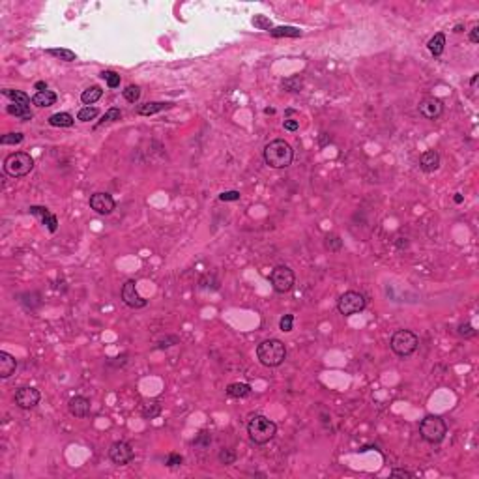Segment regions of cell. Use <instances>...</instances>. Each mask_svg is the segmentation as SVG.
<instances>
[{"instance_id": "14", "label": "cell", "mask_w": 479, "mask_h": 479, "mask_svg": "<svg viewBox=\"0 0 479 479\" xmlns=\"http://www.w3.org/2000/svg\"><path fill=\"white\" fill-rule=\"evenodd\" d=\"M68 410L73 418H86V416L90 414V410H92V405H90V401L86 399V397L77 395L73 399H69Z\"/></svg>"}, {"instance_id": "47", "label": "cell", "mask_w": 479, "mask_h": 479, "mask_svg": "<svg viewBox=\"0 0 479 479\" xmlns=\"http://www.w3.org/2000/svg\"><path fill=\"white\" fill-rule=\"evenodd\" d=\"M455 32H462V25H457V26H455Z\"/></svg>"}, {"instance_id": "5", "label": "cell", "mask_w": 479, "mask_h": 479, "mask_svg": "<svg viewBox=\"0 0 479 479\" xmlns=\"http://www.w3.org/2000/svg\"><path fill=\"white\" fill-rule=\"evenodd\" d=\"M34 169V159L26 152H13L4 159V172L12 178H23Z\"/></svg>"}, {"instance_id": "31", "label": "cell", "mask_w": 479, "mask_h": 479, "mask_svg": "<svg viewBox=\"0 0 479 479\" xmlns=\"http://www.w3.org/2000/svg\"><path fill=\"white\" fill-rule=\"evenodd\" d=\"M120 116H122V111H120V109H116V107H112V109H109V111L105 112L103 118L99 120V124H98V126H96V128H99V126H103V124L114 122V120H120Z\"/></svg>"}, {"instance_id": "30", "label": "cell", "mask_w": 479, "mask_h": 479, "mask_svg": "<svg viewBox=\"0 0 479 479\" xmlns=\"http://www.w3.org/2000/svg\"><path fill=\"white\" fill-rule=\"evenodd\" d=\"M219 462L221 464H225V466H230V464H234L236 462V453H234V449H228V448H223L221 451H219Z\"/></svg>"}, {"instance_id": "25", "label": "cell", "mask_w": 479, "mask_h": 479, "mask_svg": "<svg viewBox=\"0 0 479 479\" xmlns=\"http://www.w3.org/2000/svg\"><path fill=\"white\" fill-rule=\"evenodd\" d=\"M2 96H6L8 99H12L13 103H23V105H30L32 99L26 96L25 92H21V90H12V88H4L2 90Z\"/></svg>"}, {"instance_id": "38", "label": "cell", "mask_w": 479, "mask_h": 479, "mask_svg": "<svg viewBox=\"0 0 479 479\" xmlns=\"http://www.w3.org/2000/svg\"><path fill=\"white\" fill-rule=\"evenodd\" d=\"M239 191H225V193H221L219 195V198H221L223 203H232V201H239Z\"/></svg>"}, {"instance_id": "3", "label": "cell", "mask_w": 479, "mask_h": 479, "mask_svg": "<svg viewBox=\"0 0 479 479\" xmlns=\"http://www.w3.org/2000/svg\"><path fill=\"white\" fill-rule=\"evenodd\" d=\"M247 434H249L253 444L262 446V444H268L270 440H273V436L277 434V425L266 416H255L247 423Z\"/></svg>"}, {"instance_id": "2", "label": "cell", "mask_w": 479, "mask_h": 479, "mask_svg": "<svg viewBox=\"0 0 479 479\" xmlns=\"http://www.w3.org/2000/svg\"><path fill=\"white\" fill-rule=\"evenodd\" d=\"M257 357L264 367H279L287 360V346L279 339H266L257 346Z\"/></svg>"}, {"instance_id": "10", "label": "cell", "mask_w": 479, "mask_h": 479, "mask_svg": "<svg viewBox=\"0 0 479 479\" xmlns=\"http://www.w3.org/2000/svg\"><path fill=\"white\" fill-rule=\"evenodd\" d=\"M39 401H42V393L37 391L36 387L25 386L19 387L17 391H15V405L19 408H23V410H30V408L37 406Z\"/></svg>"}, {"instance_id": "46", "label": "cell", "mask_w": 479, "mask_h": 479, "mask_svg": "<svg viewBox=\"0 0 479 479\" xmlns=\"http://www.w3.org/2000/svg\"><path fill=\"white\" fill-rule=\"evenodd\" d=\"M477 77H479V75H473V77H472V81H470V85H472V86L475 85V83H477Z\"/></svg>"}, {"instance_id": "4", "label": "cell", "mask_w": 479, "mask_h": 479, "mask_svg": "<svg viewBox=\"0 0 479 479\" xmlns=\"http://www.w3.org/2000/svg\"><path fill=\"white\" fill-rule=\"evenodd\" d=\"M419 434L425 442L440 444L448 434V425L440 416H425L419 423Z\"/></svg>"}, {"instance_id": "32", "label": "cell", "mask_w": 479, "mask_h": 479, "mask_svg": "<svg viewBox=\"0 0 479 479\" xmlns=\"http://www.w3.org/2000/svg\"><path fill=\"white\" fill-rule=\"evenodd\" d=\"M101 79H105V83H107L109 88H118V86H120V75H118L116 71H103V73H101Z\"/></svg>"}, {"instance_id": "40", "label": "cell", "mask_w": 479, "mask_h": 479, "mask_svg": "<svg viewBox=\"0 0 479 479\" xmlns=\"http://www.w3.org/2000/svg\"><path fill=\"white\" fill-rule=\"evenodd\" d=\"M391 477H414V473L408 472V470H403V468H395L391 470Z\"/></svg>"}, {"instance_id": "19", "label": "cell", "mask_w": 479, "mask_h": 479, "mask_svg": "<svg viewBox=\"0 0 479 479\" xmlns=\"http://www.w3.org/2000/svg\"><path fill=\"white\" fill-rule=\"evenodd\" d=\"M56 99H58V96L53 90L36 92L32 96V105H36V107H53L56 103Z\"/></svg>"}, {"instance_id": "29", "label": "cell", "mask_w": 479, "mask_h": 479, "mask_svg": "<svg viewBox=\"0 0 479 479\" xmlns=\"http://www.w3.org/2000/svg\"><path fill=\"white\" fill-rule=\"evenodd\" d=\"M124 98H126V101H129V103H135V101H139V98H141V88L137 85H129L126 90H122Z\"/></svg>"}, {"instance_id": "15", "label": "cell", "mask_w": 479, "mask_h": 479, "mask_svg": "<svg viewBox=\"0 0 479 479\" xmlns=\"http://www.w3.org/2000/svg\"><path fill=\"white\" fill-rule=\"evenodd\" d=\"M28 212H30L32 215H37V217L42 219L43 225L49 228V232H56V228H58V219H56V215L51 214L47 208H43V206H30Z\"/></svg>"}, {"instance_id": "45", "label": "cell", "mask_w": 479, "mask_h": 479, "mask_svg": "<svg viewBox=\"0 0 479 479\" xmlns=\"http://www.w3.org/2000/svg\"><path fill=\"white\" fill-rule=\"evenodd\" d=\"M453 201H455V203H457V204H461V203H462V195H455Z\"/></svg>"}, {"instance_id": "28", "label": "cell", "mask_w": 479, "mask_h": 479, "mask_svg": "<svg viewBox=\"0 0 479 479\" xmlns=\"http://www.w3.org/2000/svg\"><path fill=\"white\" fill-rule=\"evenodd\" d=\"M98 114L99 111L96 107H83V109L77 112V120H81V122H90V120H94Z\"/></svg>"}, {"instance_id": "34", "label": "cell", "mask_w": 479, "mask_h": 479, "mask_svg": "<svg viewBox=\"0 0 479 479\" xmlns=\"http://www.w3.org/2000/svg\"><path fill=\"white\" fill-rule=\"evenodd\" d=\"M253 25L257 26V28H260V30H268V32L273 28V26H271V21L268 17H264V15H255V17H253Z\"/></svg>"}, {"instance_id": "36", "label": "cell", "mask_w": 479, "mask_h": 479, "mask_svg": "<svg viewBox=\"0 0 479 479\" xmlns=\"http://www.w3.org/2000/svg\"><path fill=\"white\" fill-rule=\"evenodd\" d=\"M292 326H294V316H292V314H285L281 318V322H279L281 332H292Z\"/></svg>"}, {"instance_id": "1", "label": "cell", "mask_w": 479, "mask_h": 479, "mask_svg": "<svg viewBox=\"0 0 479 479\" xmlns=\"http://www.w3.org/2000/svg\"><path fill=\"white\" fill-rule=\"evenodd\" d=\"M294 150L285 139H275L264 146V161L271 169H287L292 165Z\"/></svg>"}, {"instance_id": "11", "label": "cell", "mask_w": 479, "mask_h": 479, "mask_svg": "<svg viewBox=\"0 0 479 479\" xmlns=\"http://www.w3.org/2000/svg\"><path fill=\"white\" fill-rule=\"evenodd\" d=\"M109 457H111V461L114 462V464H118V466H126V464H129V462L133 461V457H135V453H133V448L129 446L128 442H114L109 448Z\"/></svg>"}, {"instance_id": "23", "label": "cell", "mask_w": 479, "mask_h": 479, "mask_svg": "<svg viewBox=\"0 0 479 479\" xmlns=\"http://www.w3.org/2000/svg\"><path fill=\"white\" fill-rule=\"evenodd\" d=\"M49 124L53 128H71L75 124V118L69 112H55L49 116Z\"/></svg>"}, {"instance_id": "8", "label": "cell", "mask_w": 479, "mask_h": 479, "mask_svg": "<svg viewBox=\"0 0 479 479\" xmlns=\"http://www.w3.org/2000/svg\"><path fill=\"white\" fill-rule=\"evenodd\" d=\"M270 283L277 294H287L294 289L296 275L289 266H275L270 273Z\"/></svg>"}, {"instance_id": "20", "label": "cell", "mask_w": 479, "mask_h": 479, "mask_svg": "<svg viewBox=\"0 0 479 479\" xmlns=\"http://www.w3.org/2000/svg\"><path fill=\"white\" fill-rule=\"evenodd\" d=\"M6 112L12 114L15 118H21V120H32V111H30V105H23V103H12L6 107Z\"/></svg>"}, {"instance_id": "43", "label": "cell", "mask_w": 479, "mask_h": 479, "mask_svg": "<svg viewBox=\"0 0 479 479\" xmlns=\"http://www.w3.org/2000/svg\"><path fill=\"white\" fill-rule=\"evenodd\" d=\"M470 42L472 43L479 42V26H473L472 30H470Z\"/></svg>"}, {"instance_id": "24", "label": "cell", "mask_w": 479, "mask_h": 479, "mask_svg": "<svg viewBox=\"0 0 479 479\" xmlns=\"http://www.w3.org/2000/svg\"><path fill=\"white\" fill-rule=\"evenodd\" d=\"M101 96H103V90H101L99 86H90V88H86L85 92L81 94V101H83L86 107H90V105H94L96 101H99Z\"/></svg>"}, {"instance_id": "16", "label": "cell", "mask_w": 479, "mask_h": 479, "mask_svg": "<svg viewBox=\"0 0 479 479\" xmlns=\"http://www.w3.org/2000/svg\"><path fill=\"white\" fill-rule=\"evenodd\" d=\"M419 167H421V171L425 172L438 171V167H440V154H438L436 150H427V152L421 154V157H419Z\"/></svg>"}, {"instance_id": "18", "label": "cell", "mask_w": 479, "mask_h": 479, "mask_svg": "<svg viewBox=\"0 0 479 479\" xmlns=\"http://www.w3.org/2000/svg\"><path fill=\"white\" fill-rule=\"evenodd\" d=\"M17 369V360L8 354V352H0V378H10Z\"/></svg>"}, {"instance_id": "6", "label": "cell", "mask_w": 479, "mask_h": 479, "mask_svg": "<svg viewBox=\"0 0 479 479\" xmlns=\"http://www.w3.org/2000/svg\"><path fill=\"white\" fill-rule=\"evenodd\" d=\"M389 346H391V350H393L397 356L408 357L418 350L419 339H418V335H416L414 332H410V330H399V332L393 333Z\"/></svg>"}, {"instance_id": "22", "label": "cell", "mask_w": 479, "mask_h": 479, "mask_svg": "<svg viewBox=\"0 0 479 479\" xmlns=\"http://www.w3.org/2000/svg\"><path fill=\"white\" fill-rule=\"evenodd\" d=\"M427 47H429L430 55L432 56H440L444 53V49H446V34H444V32L434 34V36L429 39Z\"/></svg>"}, {"instance_id": "33", "label": "cell", "mask_w": 479, "mask_h": 479, "mask_svg": "<svg viewBox=\"0 0 479 479\" xmlns=\"http://www.w3.org/2000/svg\"><path fill=\"white\" fill-rule=\"evenodd\" d=\"M25 141V135L23 133H8V135H2V139H0V144H21V142Z\"/></svg>"}, {"instance_id": "35", "label": "cell", "mask_w": 479, "mask_h": 479, "mask_svg": "<svg viewBox=\"0 0 479 479\" xmlns=\"http://www.w3.org/2000/svg\"><path fill=\"white\" fill-rule=\"evenodd\" d=\"M283 86H285L287 90H290V92H298V90L301 88V79L300 77H294V79L283 81Z\"/></svg>"}, {"instance_id": "7", "label": "cell", "mask_w": 479, "mask_h": 479, "mask_svg": "<svg viewBox=\"0 0 479 479\" xmlns=\"http://www.w3.org/2000/svg\"><path fill=\"white\" fill-rule=\"evenodd\" d=\"M365 307H367V298H365L362 292H356V290H348V292H344L337 301L339 313L344 314V316L362 313Z\"/></svg>"}, {"instance_id": "37", "label": "cell", "mask_w": 479, "mask_h": 479, "mask_svg": "<svg viewBox=\"0 0 479 479\" xmlns=\"http://www.w3.org/2000/svg\"><path fill=\"white\" fill-rule=\"evenodd\" d=\"M184 462V459H182V455H178V453H171L169 457L165 459V466H169V468H174V466H180Z\"/></svg>"}, {"instance_id": "39", "label": "cell", "mask_w": 479, "mask_h": 479, "mask_svg": "<svg viewBox=\"0 0 479 479\" xmlns=\"http://www.w3.org/2000/svg\"><path fill=\"white\" fill-rule=\"evenodd\" d=\"M328 242H326V247L328 249H332V251H339L341 249V239H339V236H328Z\"/></svg>"}, {"instance_id": "26", "label": "cell", "mask_w": 479, "mask_h": 479, "mask_svg": "<svg viewBox=\"0 0 479 479\" xmlns=\"http://www.w3.org/2000/svg\"><path fill=\"white\" fill-rule=\"evenodd\" d=\"M270 34L273 37H300L301 30L294 26H277V28H271Z\"/></svg>"}, {"instance_id": "9", "label": "cell", "mask_w": 479, "mask_h": 479, "mask_svg": "<svg viewBox=\"0 0 479 479\" xmlns=\"http://www.w3.org/2000/svg\"><path fill=\"white\" fill-rule=\"evenodd\" d=\"M120 296H122L124 303L131 309H142V307H146V303H148V301L139 294V290H137V283L131 281V279L124 283L122 290H120Z\"/></svg>"}, {"instance_id": "42", "label": "cell", "mask_w": 479, "mask_h": 479, "mask_svg": "<svg viewBox=\"0 0 479 479\" xmlns=\"http://www.w3.org/2000/svg\"><path fill=\"white\" fill-rule=\"evenodd\" d=\"M283 126H285L287 131H298V129H300V122H298V120H290V118L289 120H285Z\"/></svg>"}, {"instance_id": "13", "label": "cell", "mask_w": 479, "mask_h": 479, "mask_svg": "<svg viewBox=\"0 0 479 479\" xmlns=\"http://www.w3.org/2000/svg\"><path fill=\"white\" fill-rule=\"evenodd\" d=\"M418 111L419 114L423 118H427V120H436V118L442 116L444 101L438 98H427L418 105Z\"/></svg>"}, {"instance_id": "41", "label": "cell", "mask_w": 479, "mask_h": 479, "mask_svg": "<svg viewBox=\"0 0 479 479\" xmlns=\"http://www.w3.org/2000/svg\"><path fill=\"white\" fill-rule=\"evenodd\" d=\"M459 333H461V335H468V337H472V335H475V330H473L470 324H461V326H459Z\"/></svg>"}, {"instance_id": "27", "label": "cell", "mask_w": 479, "mask_h": 479, "mask_svg": "<svg viewBox=\"0 0 479 479\" xmlns=\"http://www.w3.org/2000/svg\"><path fill=\"white\" fill-rule=\"evenodd\" d=\"M47 55L55 56V58H60V60H64V62L77 60V55L69 49H47Z\"/></svg>"}, {"instance_id": "44", "label": "cell", "mask_w": 479, "mask_h": 479, "mask_svg": "<svg viewBox=\"0 0 479 479\" xmlns=\"http://www.w3.org/2000/svg\"><path fill=\"white\" fill-rule=\"evenodd\" d=\"M36 90L37 92H45V90H47V83H43V81L36 83Z\"/></svg>"}, {"instance_id": "17", "label": "cell", "mask_w": 479, "mask_h": 479, "mask_svg": "<svg viewBox=\"0 0 479 479\" xmlns=\"http://www.w3.org/2000/svg\"><path fill=\"white\" fill-rule=\"evenodd\" d=\"M171 107L172 103H167V101H148V103H142L137 107V114H141V116H152V114L167 111V109H171Z\"/></svg>"}, {"instance_id": "21", "label": "cell", "mask_w": 479, "mask_h": 479, "mask_svg": "<svg viewBox=\"0 0 479 479\" xmlns=\"http://www.w3.org/2000/svg\"><path fill=\"white\" fill-rule=\"evenodd\" d=\"M227 395L232 397V399H246L251 395V386L249 384H244V382H236V384H230L227 387Z\"/></svg>"}, {"instance_id": "12", "label": "cell", "mask_w": 479, "mask_h": 479, "mask_svg": "<svg viewBox=\"0 0 479 479\" xmlns=\"http://www.w3.org/2000/svg\"><path fill=\"white\" fill-rule=\"evenodd\" d=\"M88 204H90V208L99 215H109L116 208V203H114V198H112L109 193H94L92 197H90V201H88Z\"/></svg>"}]
</instances>
